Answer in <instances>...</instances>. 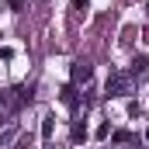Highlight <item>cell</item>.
<instances>
[{
	"label": "cell",
	"instance_id": "11",
	"mask_svg": "<svg viewBox=\"0 0 149 149\" xmlns=\"http://www.w3.org/2000/svg\"><path fill=\"white\" fill-rule=\"evenodd\" d=\"M73 10L80 14V10H87V0H73Z\"/></svg>",
	"mask_w": 149,
	"mask_h": 149
},
{
	"label": "cell",
	"instance_id": "13",
	"mask_svg": "<svg viewBox=\"0 0 149 149\" xmlns=\"http://www.w3.org/2000/svg\"><path fill=\"white\" fill-rule=\"evenodd\" d=\"M45 149H52V146H45Z\"/></svg>",
	"mask_w": 149,
	"mask_h": 149
},
{
	"label": "cell",
	"instance_id": "10",
	"mask_svg": "<svg viewBox=\"0 0 149 149\" xmlns=\"http://www.w3.org/2000/svg\"><path fill=\"white\" fill-rule=\"evenodd\" d=\"M14 149H31V139H28V135H24V139H17V146Z\"/></svg>",
	"mask_w": 149,
	"mask_h": 149
},
{
	"label": "cell",
	"instance_id": "8",
	"mask_svg": "<svg viewBox=\"0 0 149 149\" xmlns=\"http://www.w3.org/2000/svg\"><path fill=\"white\" fill-rule=\"evenodd\" d=\"M111 139H114V142H132L135 135H128V132H111Z\"/></svg>",
	"mask_w": 149,
	"mask_h": 149
},
{
	"label": "cell",
	"instance_id": "4",
	"mask_svg": "<svg viewBox=\"0 0 149 149\" xmlns=\"http://www.w3.org/2000/svg\"><path fill=\"white\" fill-rule=\"evenodd\" d=\"M59 97H63V104H66L70 111H76V108H80V94H76V83H66V87L59 90Z\"/></svg>",
	"mask_w": 149,
	"mask_h": 149
},
{
	"label": "cell",
	"instance_id": "3",
	"mask_svg": "<svg viewBox=\"0 0 149 149\" xmlns=\"http://www.w3.org/2000/svg\"><path fill=\"white\" fill-rule=\"evenodd\" d=\"M128 76H132V80H146L149 76V56H135L132 66H128Z\"/></svg>",
	"mask_w": 149,
	"mask_h": 149
},
{
	"label": "cell",
	"instance_id": "1",
	"mask_svg": "<svg viewBox=\"0 0 149 149\" xmlns=\"http://www.w3.org/2000/svg\"><path fill=\"white\" fill-rule=\"evenodd\" d=\"M104 94L108 97H125V94H132V76L125 73V70H114L108 76V83H104Z\"/></svg>",
	"mask_w": 149,
	"mask_h": 149
},
{
	"label": "cell",
	"instance_id": "2",
	"mask_svg": "<svg viewBox=\"0 0 149 149\" xmlns=\"http://www.w3.org/2000/svg\"><path fill=\"white\" fill-rule=\"evenodd\" d=\"M90 76H94V66H90L87 59H76V63H73V80H70V83L80 87V83H87Z\"/></svg>",
	"mask_w": 149,
	"mask_h": 149
},
{
	"label": "cell",
	"instance_id": "12",
	"mask_svg": "<svg viewBox=\"0 0 149 149\" xmlns=\"http://www.w3.org/2000/svg\"><path fill=\"white\" fill-rule=\"evenodd\" d=\"M146 146H149V132H146Z\"/></svg>",
	"mask_w": 149,
	"mask_h": 149
},
{
	"label": "cell",
	"instance_id": "9",
	"mask_svg": "<svg viewBox=\"0 0 149 149\" xmlns=\"http://www.w3.org/2000/svg\"><path fill=\"white\" fill-rule=\"evenodd\" d=\"M24 3H28V0H7V7H10V10H24Z\"/></svg>",
	"mask_w": 149,
	"mask_h": 149
},
{
	"label": "cell",
	"instance_id": "5",
	"mask_svg": "<svg viewBox=\"0 0 149 149\" xmlns=\"http://www.w3.org/2000/svg\"><path fill=\"white\" fill-rule=\"evenodd\" d=\"M70 139H73L76 146H80V142L87 139V125H83V121H73V132H70Z\"/></svg>",
	"mask_w": 149,
	"mask_h": 149
},
{
	"label": "cell",
	"instance_id": "7",
	"mask_svg": "<svg viewBox=\"0 0 149 149\" xmlns=\"http://www.w3.org/2000/svg\"><path fill=\"white\" fill-rule=\"evenodd\" d=\"M14 135H17V125H7V128L0 132V146H7V142H10Z\"/></svg>",
	"mask_w": 149,
	"mask_h": 149
},
{
	"label": "cell",
	"instance_id": "6",
	"mask_svg": "<svg viewBox=\"0 0 149 149\" xmlns=\"http://www.w3.org/2000/svg\"><path fill=\"white\" fill-rule=\"evenodd\" d=\"M52 132H56V118H52V114H49V118H45V121H42V139H45V142H49V139H52Z\"/></svg>",
	"mask_w": 149,
	"mask_h": 149
}]
</instances>
